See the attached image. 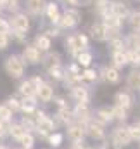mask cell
<instances>
[{
    "label": "cell",
    "instance_id": "obj_1",
    "mask_svg": "<svg viewBox=\"0 0 140 149\" xmlns=\"http://www.w3.org/2000/svg\"><path fill=\"white\" fill-rule=\"evenodd\" d=\"M5 71L10 78H21L24 73V61L19 56H9L5 61Z\"/></svg>",
    "mask_w": 140,
    "mask_h": 149
},
{
    "label": "cell",
    "instance_id": "obj_2",
    "mask_svg": "<svg viewBox=\"0 0 140 149\" xmlns=\"http://www.w3.org/2000/svg\"><path fill=\"white\" fill-rule=\"evenodd\" d=\"M87 45H88V40H87L85 35H73L66 40V49L74 56H78L81 50H85Z\"/></svg>",
    "mask_w": 140,
    "mask_h": 149
},
{
    "label": "cell",
    "instance_id": "obj_3",
    "mask_svg": "<svg viewBox=\"0 0 140 149\" xmlns=\"http://www.w3.org/2000/svg\"><path fill=\"white\" fill-rule=\"evenodd\" d=\"M112 142H114L116 146H128V144L132 142L128 127H118V128L112 132Z\"/></svg>",
    "mask_w": 140,
    "mask_h": 149
},
{
    "label": "cell",
    "instance_id": "obj_4",
    "mask_svg": "<svg viewBox=\"0 0 140 149\" xmlns=\"http://www.w3.org/2000/svg\"><path fill=\"white\" fill-rule=\"evenodd\" d=\"M10 26H12V30H14L17 35H23V33H26L28 28H30V19L26 17V14H17V16L12 17Z\"/></svg>",
    "mask_w": 140,
    "mask_h": 149
},
{
    "label": "cell",
    "instance_id": "obj_5",
    "mask_svg": "<svg viewBox=\"0 0 140 149\" xmlns=\"http://www.w3.org/2000/svg\"><path fill=\"white\" fill-rule=\"evenodd\" d=\"M59 23H61L64 28H73V26H76V24L80 23V12L74 10V9H68V10L61 16Z\"/></svg>",
    "mask_w": 140,
    "mask_h": 149
},
{
    "label": "cell",
    "instance_id": "obj_6",
    "mask_svg": "<svg viewBox=\"0 0 140 149\" xmlns=\"http://www.w3.org/2000/svg\"><path fill=\"white\" fill-rule=\"evenodd\" d=\"M36 130H38V134H42V135H50V134L54 132V121H52L49 116L38 114V120H36Z\"/></svg>",
    "mask_w": 140,
    "mask_h": 149
},
{
    "label": "cell",
    "instance_id": "obj_7",
    "mask_svg": "<svg viewBox=\"0 0 140 149\" xmlns=\"http://www.w3.org/2000/svg\"><path fill=\"white\" fill-rule=\"evenodd\" d=\"M23 61H26V63H30V64H36V63H40V61H42L40 50L36 49L35 45H28V47H24Z\"/></svg>",
    "mask_w": 140,
    "mask_h": 149
},
{
    "label": "cell",
    "instance_id": "obj_8",
    "mask_svg": "<svg viewBox=\"0 0 140 149\" xmlns=\"http://www.w3.org/2000/svg\"><path fill=\"white\" fill-rule=\"evenodd\" d=\"M35 95H38V99H40V101L49 102V101H52V97H54V90H52V87H50V85L42 83V85H38V87H36V94H35Z\"/></svg>",
    "mask_w": 140,
    "mask_h": 149
},
{
    "label": "cell",
    "instance_id": "obj_9",
    "mask_svg": "<svg viewBox=\"0 0 140 149\" xmlns=\"http://www.w3.org/2000/svg\"><path fill=\"white\" fill-rule=\"evenodd\" d=\"M68 137H69L74 144L76 142H81L83 137H85V128L81 125H71L69 128H68Z\"/></svg>",
    "mask_w": 140,
    "mask_h": 149
},
{
    "label": "cell",
    "instance_id": "obj_10",
    "mask_svg": "<svg viewBox=\"0 0 140 149\" xmlns=\"http://www.w3.org/2000/svg\"><path fill=\"white\" fill-rule=\"evenodd\" d=\"M90 33H92V37L95 38V40H105L107 35H109V30H107V26H105L104 23H95L94 26H92V30H90Z\"/></svg>",
    "mask_w": 140,
    "mask_h": 149
},
{
    "label": "cell",
    "instance_id": "obj_11",
    "mask_svg": "<svg viewBox=\"0 0 140 149\" xmlns=\"http://www.w3.org/2000/svg\"><path fill=\"white\" fill-rule=\"evenodd\" d=\"M104 24L107 26L109 31H118V30L121 28V24H123V19L118 17V16H114V14H107V16H105Z\"/></svg>",
    "mask_w": 140,
    "mask_h": 149
},
{
    "label": "cell",
    "instance_id": "obj_12",
    "mask_svg": "<svg viewBox=\"0 0 140 149\" xmlns=\"http://www.w3.org/2000/svg\"><path fill=\"white\" fill-rule=\"evenodd\" d=\"M19 92H21V95H24V97H33L36 94V85L33 83V80L23 81V83L19 85Z\"/></svg>",
    "mask_w": 140,
    "mask_h": 149
},
{
    "label": "cell",
    "instance_id": "obj_13",
    "mask_svg": "<svg viewBox=\"0 0 140 149\" xmlns=\"http://www.w3.org/2000/svg\"><path fill=\"white\" fill-rule=\"evenodd\" d=\"M73 116H76V118H80V120L87 121V120L90 118V109H88V104H87V102H78L76 109H74V113H73Z\"/></svg>",
    "mask_w": 140,
    "mask_h": 149
},
{
    "label": "cell",
    "instance_id": "obj_14",
    "mask_svg": "<svg viewBox=\"0 0 140 149\" xmlns=\"http://www.w3.org/2000/svg\"><path fill=\"white\" fill-rule=\"evenodd\" d=\"M112 63L116 68H121V66H126L128 64V56L125 50H114L112 52Z\"/></svg>",
    "mask_w": 140,
    "mask_h": 149
},
{
    "label": "cell",
    "instance_id": "obj_15",
    "mask_svg": "<svg viewBox=\"0 0 140 149\" xmlns=\"http://www.w3.org/2000/svg\"><path fill=\"white\" fill-rule=\"evenodd\" d=\"M26 7L31 14H42L45 9V0H26Z\"/></svg>",
    "mask_w": 140,
    "mask_h": 149
},
{
    "label": "cell",
    "instance_id": "obj_16",
    "mask_svg": "<svg viewBox=\"0 0 140 149\" xmlns=\"http://www.w3.org/2000/svg\"><path fill=\"white\" fill-rule=\"evenodd\" d=\"M111 14H114V16H118V17L123 19V17L128 14L126 3H123V2H114V3H111Z\"/></svg>",
    "mask_w": 140,
    "mask_h": 149
},
{
    "label": "cell",
    "instance_id": "obj_17",
    "mask_svg": "<svg viewBox=\"0 0 140 149\" xmlns=\"http://www.w3.org/2000/svg\"><path fill=\"white\" fill-rule=\"evenodd\" d=\"M73 97L78 102H88V90L81 85H76V87H73Z\"/></svg>",
    "mask_w": 140,
    "mask_h": 149
},
{
    "label": "cell",
    "instance_id": "obj_18",
    "mask_svg": "<svg viewBox=\"0 0 140 149\" xmlns=\"http://www.w3.org/2000/svg\"><path fill=\"white\" fill-rule=\"evenodd\" d=\"M116 104L121 106L123 109H130V108H132V97H130V94H126V92H118V94H116Z\"/></svg>",
    "mask_w": 140,
    "mask_h": 149
},
{
    "label": "cell",
    "instance_id": "obj_19",
    "mask_svg": "<svg viewBox=\"0 0 140 149\" xmlns=\"http://www.w3.org/2000/svg\"><path fill=\"white\" fill-rule=\"evenodd\" d=\"M126 81H128V87H130V88H133V90H140V71L139 70H133L132 73L128 74Z\"/></svg>",
    "mask_w": 140,
    "mask_h": 149
},
{
    "label": "cell",
    "instance_id": "obj_20",
    "mask_svg": "<svg viewBox=\"0 0 140 149\" xmlns=\"http://www.w3.org/2000/svg\"><path fill=\"white\" fill-rule=\"evenodd\" d=\"M88 134L94 137V139H104V128L100 123H90L88 125Z\"/></svg>",
    "mask_w": 140,
    "mask_h": 149
},
{
    "label": "cell",
    "instance_id": "obj_21",
    "mask_svg": "<svg viewBox=\"0 0 140 149\" xmlns=\"http://www.w3.org/2000/svg\"><path fill=\"white\" fill-rule=\"evenodd\" d=\"M45 10H47V16H49V19H50L52 23H59L61 14H59L55 3H49V5H45Z\"/></svg>",
    "mask_w": 140,
    "mask_h": 149
},
{
    "label": "cell",
    "instance_id": "obj_22",
    "mask_svg": "<svg viewBox=\"0 0 140 149\" xmlns=\"http://www.w3.org/2000/svg\"><path fill=\"white\" fill-rule=\"evenodd\" d=\"M111 120H114L111 109H99L97 111V116H95V121L97 123H109Z\"/></svg>",
    "mask_w": 140,
    "mask_h": 149
},
{
    "label": "cell",
    "instance_id": "obj_23",
    "mask_svg": "<svg viewBox=\"0 0 140 149\" xmlns=\"http://www.w3.org/2000/svg\"><path fill=\"white\" fill-rule=\"evenodd\" d=\"M35 47L38 50H49L50 49V38L47 35H38L35 42Z\"/></svg>",
    "mask_w": 140,
    "mask_h": 149
},
{
    "label": "cell",
    "instance_id": "obj_24",
    "mask_svg": "<svg viewBox=\"0 0 140 149\" xmlns=\"http://www.w3.org/2000/svg\"><path fill=\"white\" fill-rule=\"evenodd\" d=\"M104 78L109 83H118L119 81V73L116 68H105L104 70Z\"/></svg>",
    "mask_w": 140,
    "mask_h": 149
},
{
    "label": "cell",
    "instance_id": "obj_25",
    "mask_svg": "<svg viewBox=\"0 0 140 149\" xmlns=\"http://www.w3.org/2000/svg\"><path fill=\"white\" fill-rule=\"evenodd\" d=\"M9 134H10L14 139H17V141H19V139L26 134V130H24V127H23V125H10V127H9Z\"/></svg>",
    "mask_w": 140,
    "mask_h": 149
},
{
    "label": "cell",
    "instance_id": "obj_26",
    "mask_svg": "<svg viewBox=\"0 0 140 149\" xmlns=\"http://www.w3.org/2000/svg\"><path fill=\"white\" fill-rule=\"evenodd\" d=\"M76 57H78V64H80V66H88V64L92 63V54H90V52L81 50Z\"/></svg>",
    "mask_w": 140,
    "mask_h": 149
},
{
    "label": "cell",
    "instance_id": "obj_27",
    "mask_svg": "<svg viewBox=\"0 0 140 149\" xmlns=\"http://www.w3.org/2000/svg\"><path fill=\"white\" fill-rule=\"evenodd\" d=\"M19 142L23 144V148L24 149H31L33 148V144H35V139H33V135H31L30 132H26V134L19 139Z\"/></svg>",
    "mask_w": 140,
    "mask_h": 149
},
{
    "label": "cell",
    "instance_id": "obj_28",
    "mask_svg": "<svg viewBox=\"0 0 140 149\" xmlns=\"http://www.w3.org/2000/svg\"><path fill=\"white\" fill-rule=\"evenodd\" d=\"M130 24L135 33H140V12H133L130 16Z\"/></svg>",
    "mask_w": 140,
    "mask_h": 149
},
{
    "label": "cell",
    "instance_id": "obj_29",
    "mask_svg": "<svg viewBox=\"0 0 140 149\" xmlns=\"http://www.w3.org/2000/svg\"><path fill=\"white\" fill-rule=\"evenodd\" d=\"M49 73L52 78H55V80H61V78H64V70L61 68V64H57V66H52V68H49Z\"/></svg>",
    "mask_w": 140,
    "mask_h": 149
},
{
    "label": "cell",
    "instance_id": "obj_30",
    "mask_svg": "<svg viewBox=\"0 0 140 149\" xmlns=\"http://www.w3.org/2000/svg\"><path fill=\"white\" fill-rule=\"evenodd\" d=\"M111 113H112V118H116V120H126V109H123L118 104L111 109Z\"/></svg>",
    "mask_w": 140,
    "mask_h": 149
},
{
    "label": "cell",
    "instance_id": "obj_31",
    "mask_svg": "<svg viewBox=\"0 0 140 149\" xmlns=\"http://www.w3.org/2000/svg\"><path fill=\"white\" fill-rule=\"evenodd\" d=\"M10 118H12V111H10V108H9L7 104H0V120L9 121Z\"/></svg>",
    "mask_w": 140,
    "mask_h": 149
},
{
    "label": "cell",
    "instance_id": "obj_32",
    "mask_svg": "<svg viewBox=\"0 0 140 149\" xmlns=\"http://www.w3.org/2000/svg\"><path fill=\"white\" fill-rule=\"evenodd\" d=\"M126 56H128V63H132V64H135V66H140V50H132V52H126Z\"/></svg>",
    "mask_w": 140,
    "mask_h": 149
},
{
    "label": "cell",
    "instance_id": "obj_33",
    "mask_svg": "<svg viewBox=\"0 0 140 149\" xmlns=\"http://www.w3.org/2000/svg\"><path fill=\"white\" fill-rule=\"evenodd\" d=\"M81 76V80H85V81H95V78H97V73L94 71V70H90V68H87L83 73L80 74Z\"/></svg>",
    "mask_w": 140,
    "mask_h": 149
},
{
    "label": "cell",
    "instance_id": "obj_34",
    "mask_svg": "<svg viewBox=\"0 0 140 149\" xmlns=\"http://www.w3.org/2000/svg\"><path fill=\"white\" fill-rule=\"evenodd\" d=\"M49 142H50V146H54V148H57V146H61V142H62V135L61 134H50L49 135Z\"/></svg>",
    "mask_w": 140,
    "mask_h": 149
},
{
    "label": "cell",
    "instance_id": "obj_35",
    "mask_svg": "<svg viewBox=\"0 0 140 149\" xmlns=\"http://www.w3.org/2000/svg\"><path fill=\"white\" fill-rule=\"evenodd\" d=\"M128 130H130V137H132V141H140V127L135 123V125H132V127H128Z\"/></svg>",
    "mask_w": 140,
    "mask_h": 149
},
{
    "label": "cell",
    "instance_id": "obj_36",
    "mask_svg": "<svg viewBox=\"0 0 140 149\" xmlns=\"http://www.w3.org/2000/svg\"><path fill=\"white\" fill-rule=\"evenodd\" d=\"M7 106L10 108V111H17V109H21V102H19L16 97H10V99L7 101Z\"/></svg>",
    "mask_w": 140,
    "mask_h": 149
},
{
    "label": "cell",
    "instance_id": "obj_37",
    "mask_svg": "<svg viewBox=\"0 0 140 149\" xmlns=\"http://www.w3.org/2000/svg\"><path fill=\"white\" fill-rule=\"evenodd\" d=\"M59 116H61V120H62V121H71V118H73V113H71L68 108H62V109L59 111Z\"/></svg>",
    "mask_w": 140,
    "mask_h": 149
},
{
    "label": "cell",
    "instance_id": "obj_38",
    "mask_svg": "<svg viewBox=\"0 0 140 149\" xmlns=\"http://www.w3.org/2000/svg\"><path fill=\"white\" fill-rule=\"evenodd\" d=\"M130 42H132V47L135 50H140V33H133L130 37Z\"/></svg>",
    "mask_w": 140,
    "mask_h": 149
},
{
    "label": "cell",
    "instance_id": "obj_39",
    "mask_svg": "<svg viewBox=\"0 0 140 149\" xmlns=\"http://www.w3.org/2000/svg\"><path fill=\"white\" fill-rule=\"evenodd\" d=\"M7 45H9V33H2L0 31V50L7 49Z\"/></svg>",
    "mask_w": 140,
    "mask_h": 149
},
{
    "label": "cell",
    "instance_id": "obj_40",
    "mask_svg": "<svg viewBox=\"0 0 140 149\" xmlns=\"http://www.w3.org/2000/svg\"><path fill=\"white\" fill-rule=\"evenodd\" d=\"M3 5H7L9 10H16V9L19 7V0H5Z\"/></svg>",
    "mask_w": 140,
    "mask_h": 149
},
{
    "label": "cell",
    "instance_id": "obj_41",
    "mask_svg": "<svg viewBox=\"0 0 140 149\" xmlns=\"http://www.w3.org/2000/svg\"><path fill=\"white\" fill-rule=\"evenodd\" d=\"M9 127H10V125H9V121L0 120V137H2V135H5V134L9 132Z\"/></svg>",
    "mask_w": 140,
    "mask_h": 149
},
{
    "label": "cell",
    "instance_id": "obj_42",
    "mask_svg": "<svg viewBox=\"0 0 140 149\" xmlns=\"http://www.w3.org/2000/svg\"><path fill=\"white\" fill-rule=\"evenodd\" d=\"M111 47L114 50H123V42L118 40V38H114V40H111Z\"/></svg>",
    "mask_w": 140,
    "mask_h": 149
},
{
    "label": "cell",
    "instance_id": "obj_43",
    "mask_svg": "<svg viewBox=\"0 0 140 149\" xmlns=\"http://www.w3.org/2000/svg\"><path fill=\"white\" fill-rule=\"evenodd\" d=\"M102 149H119V146H116L114 142H105L102 146Z\"/></svg>",
    "mask_w": 140,
    "mask_h": 149
},
{
    "label": "cell",
    "instance_id": "obj_44",
    "mask_svg": "<svg viewBox=\"0 0 140 149\" xmlns=\"http://www.w3.org/2000/svg\"><path fill=\"white\" fill-rule=\"evenodd\" d=\"M95 5H99V9H102L107 5V0H95Z\"/></svg>",
    "mask_w": 140,
    "mask_h": 149
},
{
    "label": "cell",
    "instance_id": "obj_45",
    "mask_svg": "<svg viewBox=\"0 0 140 149\" xmlns=\"http://www.w3.org/2000/svg\"><path fill=\"white\" fill-rule=\"evenodd\" d=\"M64 2H66L68 5H76V3H78V0H64Z\"/></svg>",
    "mask_w": 140,
    "mask_h": 149
},
{
    "label": "cell",
    "instance_id": "obj_46",
    "mask_svg": "<svg viewBox=\"0 0 140 149\" xmlns=\"http://www.w3.org/2000/svg\"><path fill=\"white\" fill-rule=\"evenodd\" d=\"M0 149H9V148H3V146H0Z\"/></svg>",
    "mask_w": 140,
    "mask_h": 149
},
{
    "label": "cell",
    "instance_id": "obj_47",
    "mask_svg": "<svg viewBox=\"0 0 140 149\" xmlns=\"http://www.w3.org/2000/svg\"><path fill=\"white\" fill-rule=\"evenodd\" d=\"M137 125H139V127H140V121H139V123H137Z\"/></svg>",
    "mask_w": 140,
    "mask_h": 149
},
{
    "label": "cell",
    "instance_id": "obj_48",
    "mask_svg": "<svg viewBox=\"0 0 140 149\" xmlns=\"http://www.w3.org/2000/svg\"><path fill=\"white\" fill-rule=\"evenodd\" d=\"M0 5H2V2H0Z\"/></svg>",
    "mask_w": 140,
    "mask_h": 149
},
{
    "label": "cell",
    "instance_id": "obj_49",
    "mask_svg": "<svg viewBox=\"0 0 140 149\" xmlns=\"http://www.w3.org/2000/svg\"><path fill=\"white\" fill-rule=\"evenodd\" d=\"M0 21H2V19H0Z\"/></svg>",
    "mask_w": 140,
    "mask_h": 149
}]
</instances>
